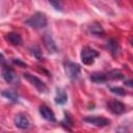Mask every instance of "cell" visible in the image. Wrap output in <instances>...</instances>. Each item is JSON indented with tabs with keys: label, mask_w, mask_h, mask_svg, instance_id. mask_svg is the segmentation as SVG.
Segmentation results:
<instances>
[{
	"label": "cell",
	"mask_w": 133,
	"mask_h": 133,
	"mask_svg": "<svg viewBox=\"0 0 133 133\" xmlns=\"http://www.w3.org/2000/svg\"><path fill=\"white\" fill-rule=\"evenodd\" d=\"M25 24L33 29H43L47 26L48 20L44 12L37 11V12L33 14L29 19H27L25 21Z\"/></svg>",
	"instance_id": "cell-1"
},
{
	"label": "cell",
	"mask_w": 133,
	"mask_h": 133,
	"mask_svg": "<svg viewBox=\"0 0 133 133\" xmlns=\"http://www.w3.org/2000/svg\"><path fill=\"white\" fill-rule=\"evenodd\" d=\"M63 65H64V72L71 80H77L80 77L81 68L78 63H75L71 60H65Z\"/></svg>",
	"instance_id": "cell-2"
},
{
	"label": "cell",
	"mask_w": 133,
	"mask_h": 133,
	"mask_svg": "<svg viewBox=\"0 0 133 133\" xmlns=\"http://www.w3.org/2000/svg\"><path fill=\"white\" fill-rule=\"evenodd\" d=\"M1 64H2V78L5 80V82L9 84H15L16 81H18V77L15 73V71L5 63L3 55H1Z\"/></svg>",
	"instance_id": "cell-3"
},
{
	"label": "cell",
	"mask_w": 133,
	"mask_h": 133,
	"mask_svg": "<svg viewBox=\"0 0 133 133\" xmlns=\"http://www.w3.org/2000/svg\"><path fill=\"white\" fill-rule=\"evenodd\" d=\"M98 56H99V53H98L95 49H92V48H90V47H88V46H86V47H84V48L82 49L81 55H80L81 61H82L84 64H86V65L92 64L94 61H95V59H96Z\"/></svg>",
	"instance_id": "cell-4"
},
{
	"label": "cell",
	"mask_w": 133,
	"mask_h": 133,
	"mask_svg": "<svg viewBox=\"0 0 133 133\" xmlns=\"http://www.w3.org/2000/svg\"><path fill=\"white\" fill-rule=\"evenodd\" d=\"M23 77H24L31 85H33L39 92H46V91L48 90V87H47L46 83H45L44 81H42L38 77H36V76H34V75L30 74V73H27V72L23 73Z\"/></svg>",
	"instance_id": "cell-5"
},
{
	"label": "cell",
	"mask_w": 133,
	"mask_h": 133,
	"mask_svg": "<svg viewBox=\"0 0 133 133\" xmlns=\"http://www.w3.org/2000/svg\"><path fill=\"white\" fill-rule=\"evenodd\" d=\"M83 122L84 123H87V124H90V125H94L96 127H100V128H103V127H107L109 124H110V121L104 116H99V115H89V116H85L83 118Z\"/></svg>",
	"instance_id": "cell-6"
},
{
	"label": "cell",
	"mask_w": 133,
	"mask_h": 133,
	"mask_svg": "<svg viewBox=\"0 0 133 133\" xmlns=\"http://www.w3.org/2000/svg\"><path fill=\"white\" fill-rule=\"evenodd\" d=\"M107 108L113 113V114H123L126 110V106L124 103H122L121 101L117 100H110L107 103Z\"/></svg>",
	"instance_id": "cell-7"
},
{
	"label": "cell",
	"mask_w": 133,
	"mask_h": 133,
	"mask_svg": "<svg viewBox=\"0 0 133 133\" xmlns=\"http://www.w3.org/2000/svg\"><path fill=\"white\" fill-rule=\"evenodd\" d=\"M43 43H44L45 48L47 49V51L50 54H54V53H57L58 52V47L56 46V43L54 42L53 37L49 33H45L44 34V36H43Z\"/></svg>",
	"instance_id": "cell-8"
},
{
	"label": "cell",
	"mask_w": 133,
	"mask_h": 133,
	"mask_svg": "<svg viewBox=\"0 0 133 133\" xmlns=\"http://www.w3.org/2000/svg\"><path fill=\"white\" fill-rule=\"evenodd\" d=\"M14 123H15L16 127H18L19 129H22V130H26V129L30 128V126H31L28 117L23 113H18L14 118Z\"/></svg>",
	"instance_id": "cell-9"
},
{
	"label": "cell",
	"mask_w": 133,
	"mask_h": 133,
	"mask_svg": "<svg viewBox=\"0 0 133 133\" xmlns=\"http://www.w3.org/2000/svg\"><path fill=\"white\" fill-rule=\"evenodd\" d=\"M39 113L42 115V117L48 122H51V123H55L56 122V117H55V114L54 112L46 105H42L39 107Z\"/></svg>",
	"instance_id": "cell-10"
},
{
	"label": "cell",
	"mask_w": 133,
	"mask_h": 133,
	"mask_svg": "<svg viewBox=\"0 0 133 133\" xmlns=\"http://www.w3.org/2000/svg\"><path fill=\"white\" fill-rule=\"evenodd\" d=\"M4 37L8 43H10L14 46H20V45H22V42H23L21 35L17 32H8L5 34Z\"/></svg>",
	"instance_id": "cell-11"
},
{
	"label": "cell",
	"mask_w": 133,
	"mask_h": 133,
	"mask_svg": "<svg viewBox=\"0 0 133 133\" xmlns=\"http://www.w3.org/2000/svg\"><path fill=\"white\" fill-rule=\"evenodd\" d=\"M88 32L96 36H103L105 34V31L103 27L99 23H92L88 26Z\"/></svg>",
	"instance_id": "cell-12"
},
{
	"label": "cell",
	"mask_w": 133,
	"mask_h": 133,
	"mask_svg": "<svg viewBox=\"0 0 133 133\" xmlns=\"http://www.w3.org/2000/svg\"><path fill=\"white\" fill-rule=\"evenodd\" d=\"M89 79L95 83H104L108 80L106 73H100V72L91 73L89 76Z\"/></svg>",
	"instance_id": "cell-13"
},
{
	"label": "cell",
	"mask_w": 133,
	"mask_h": 133,
	"mask_svg": "<svg viewBox=\"0 0 133 133\" xmlns=\"http://www.w3.org/2000/svg\"><path fill=\"white\" fill-rule=\"evenodd\" d=\"M55 103L58 105H64L68 101V96L65 94V91L61 88H57L56 90V96H55Z\"/></svg>",
	"instance_id": "cell-14"
},
{
	"label": "cell",
	"mask_w": 133,
	"mask_h": 133,
	"mask_svg": "<svg viewBox=\"0 0 133 133\" xmlns=\"http://www.w3.org/2000/svg\"><path fill=\"white\" fill-rule=\"evenodd\" d=\"M106 48H107L108 51L111 53V55L116 56V55L118 54L119 46H118V44H117L116 41H114V39H108L107 43H106Z\"/></svg>",
	"instance_id": "cell-15"
},
{
	"label": "cell",
	"mask_w": 133,
	"mask_h": 133,
	"mask_svg": "<svg viewBox=\"0 0 133 133\" xmlns=\"http://www.w3.org/2000/svg\"><path fill=\"white\" fill-rule=\"evenodd\" d=\"M1 95H2L4 98H6L7 100H9L10 102H12V103H17V102L19 101V95H18L16 91H14V90L4 89V90H2Z\"/></svg>",
	"instance_id": "cell-16"
},
{
	"label": "cell",
	"mask_w": 133,
	"mask_h": 133,
	"mask_svg": "<svg viewBox=\"0 0 133 133\" xmlns=\"http://www.w3.org/2000/svg\"><path fill=\"white\" fill-rule=\"evenodd\" d=\"M106 75H107L108 80H121V79H124L125 78V76L123 75V73H121L117 70H111V71L107 72Z\"/></svg>",
	"instance_id": "cell-17"
},
{
	"label": "cell",
	"mask_w": 133,
	"mask_h": 133,
	"mask_svg": "<svg viewBox=\"0 0 133 133\" xmlns=\"http://www.w3.org/2000/svg\"><path fill=\"white\" fill-rule=\"evenodd\" d=\"M61 125L66 129V130H71V128L74 126V123H73V119H72V117L68 114V113H65V115H64V118H63V121L61 122Z\"/></svg>",
	"instance_id": "cell-18"
},
{
	"label": "cell",
	"mask_w": 133,
	"mask_h": 133,
	"mask_svg": "<svg viewBox=\"0 0 133 133\" xmlns=\"http://www.w3.org/2000/svg\"><path fill=\"white\" fill-rule=\"evenodd\" d=\"M30 53L36 58V59H42L43 58V53H42V51L39 50V48L37 47V46H32V47H30Z\"/></svg>",
	"instance_id": "cell-19"
},
{
	"label": "cell",
	"mask_w": 133,
	"mask_h": 133,
	"mask_svg": "<svg viewBox=\"0 0 133 133\" xmlns=\"http://www.w3.org/2000/svg\"><path fill=\"white\" fill-rule=\"evenodd\" d=\"M48 2L56 9V10H62L63 8V0H48Z\"/></svg>",
	"instance_id": "cell-20"
},
{
	"label": "cell",
	"mask_w": 133,
	"mask_h": 133,
	"mask_svg": "<svg viewBox=\"0 0 133 133\" xmlns=\"http://www.w3.org/2000/svg\"><path fill=\"white\" fill-rule=\"evenodd\" d=\"M110 91L114 95H117V96H125L126 95V90L122 87H118V86H113V87H110Z\"/></svg>",
	"instance_id": "cell-21"
},
{
	"label": "cell",
	"mask_w": 133,
	"mask_h": 133,
	"mask_svg": "<svg viewBox=\"0 0 133 133\" xmlns=\"http://www.w3.org/2000/svg\"><path fill=\"white\" fill-rule=\"evenodd\" d=\"M12 63L16 64V65H18V66H20V68H26V66H27V64H26L25 62L21 61L20 59H14V60H12Z\"/></svg>",
	"instance_id": "cell-22"
},
{
	"label": "cell",
	"mask_w": 133,
	"mask_h": 133,
	"mask_svg": "<svg viewBox=\"0 0 133 133\" xmlns=\"http://www.w3.org/2000/svg\"><path fill=\"white\" fill-rule=\"evenodd\" d=\"M125 85L129 86V87H133V80L129 79V80H125Z\"/></svg>",
	"instance_id": "cell-23"
},
{
	"label": "cell",
	"mask_w": 133,
	"mask_h": 133,
	"mask_svg": "<svg viewBox=\"0 0 133 133\" xmlns=\"http://www.w3.org/2000/svg\"><path fill=\"white\" fill-rule=\"evenodd\" d=\"M130 44L133 46V37H131V38H130Z\"/></svg>",
	"instance_id": "cell-24"
}]
</instances>
